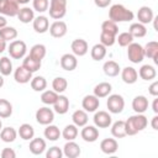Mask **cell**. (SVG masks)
<instances>
[{
  "mask_svg": "<svg viewBox=\"0 0 158 158\" xmlns=\"http://www.w3.org/2000/svg\"><path fill=\"white\" fill-rule=\"evenodd\" d=\"M148 125V120L143 114H136L133 116H130L125 121V127H126V135L127 136H133L141 131H143Z\"/></svg>",
  "mask_w": 158,
  "mask_h": 158,
  "instance_id": "1",
  "label": "cell"
},
{
  "mask_svg": "<svg viewBox=\"0 0 158 158\" xmlns=\"http://www.w3.org/2000/svg\"><path fill=\"white\" fill-rule=\"evenodd\" d=\"M135 14L121 4H115L109 9V19L114 22H128L132 21Z\"/></svg>",
  "mask_w": 158,
  "mask_h": 158,
  "instance_id": "2",
  "label": "cell"
},
{
  "mask_svg": "<svg viewBox=\"0 0 158 158\" xmlns=\"http://www.w3.org/2000/svg\"><path fill=\"white\" fill-rule=\"evenodd\" d=\"M48 7L49 16L54 20H60L67 14V0H51Z\"/></svg>",
  "mask_w": 158,
  "mask_h": 158,
  "instance_id": "3",
  "label": "cell"
},
{
  "mask_svg": "<svg viewBox=\"0 0 158 158\" xmlns=\"http://www.w3.org/2000/svg\"><path fill=\"white\" fill-rule=\"evenodd\" d=\"M7 51H9V54L11 58L14 59H21L25 57L26 54V51H27V47H26V43L21 40H15L12 42H10L9 47H7Z\"/></svg>",
  "mask_w": 158,
  "mask_h": 158,
  "instance_id": "4",
  "label": "cell"
},
{
  "mask_svg": "<svg viewBox=\"0 0 158 158\" xmlns=\"http://www.w3.org/2000/svg\"><path fill=\"white\" fill-rule=\"evenodd\" d=\"M127 57L128 59L135 63V64H138L143 60L144 58V51H143V47L139 44V43H136V42H132L127 46Z\"/></svg>",
  "mask_w": 158,
  "mask_h": 158,
  "instance_id": "5",
  "label": "cell"
},
{
  "mask_svg": "<svg viewBox=\"0 0 158 158\" xmlns=\"http://www.w3.org/2000/svg\"><path fill=\"white\" fill-rule=\"evenodd\" d=\"M106 106L111 114H120V112H122V110L125 107V100L121 95L112 94V95H109Z\"/></svg>",
  "mask_w": 158,
  "mask_h": 158,
  "instance_id": "6",
  "label": "cell"
},
{
  "mask_svg": "<svg viewBox=\"0 0 158 158\" xmlns=\"http://www.w3.org/2000/svg\"><path fill=\"white\" fill-rule=\"evenodd\" d=\"M20 10V5L15 0H0V15L16 16Z\"/></svg>",
  "mask_w": 158,
  "mask_h": 158,
  "instance_id": "7",
  "label": "cell"
},
{
  "mask_svg": "<svg viewBox=\"0 0 158 158\" xmlns=\"http://www.w3.org/2000/svg\"><path fill=\"white\" fill-rule=\"evenodd\" d=\"M54 120V112L52 109L49 107H40L37 111H36V121L40 123V125H49L52 123Z\"/></svg>",
  "mask_w": 158,
  "mask_h": 158,
  "instance_id": "8",
  "label": "cell"
},
{
  "mask_svg": "<svg viewBox=\"0 0 158 158\" xmlns=\"http://www.w3.org/2000/svg\"><path fill=\"white\" fill-rule=\"evenodd\" d=\"M93 120H94V125L96 127H99V128H107V127H110L111 121H112L111 115L109 112H106V111H102V110L101 111H96Z\"/></svg>",
  "mask_w": 158,
  "mask_h": 158,
  "instance_id": "9",
  "label": "cell"
},
{
  "mask_svg": "<svg viewBox=\"0 0 158 158\" xmlns=\"http://www.w3.org/2000/svg\"><path fill=\"white\" fill-rule=\"evenodd\" d=\"M68 31V27H67V23L64 21H60V20H57L54 21L51 26H49V33L52 37L54 38H62L63 36H65Z\"/></svg>",
  "mask_w": 158,
  "mask_h": 158,
  "instance_id": "10",
  "label": "cell"
},
{
  "mask_svg": "<svg viewBox=\"0 0 158 158\" xmlns=\"http://www.w3.org/2000/svg\"><path fill=\"white\" fill-rule=\"evenodd\" d=\"M72 52L75 57H83L88 53L89 51V46H88V42L83 38H77L72 42Z\"/></svg>",
  "mask_w": 158,
  "mask_h": 158,
  "instance_id": "11",
  "label": "cell"
},
{
  "mask_svg": "<svg viewBox=\"0 0 158 158\" xmlns=\"http://www.w3.org/2000/svg\"><path fill=\"white\" fill-rule=\"evenodd\" d=\"M80 136H81V138L85 142L93 143V142H95L99 138V130L96 128V126H91V125L88 126V125H85V126H83Z\"/></svg>",
  "mask_w": 158,
  "mask_h": 158,
  "instance_id": "12",
  "label": "cell"
},
{
  "mask_svg": "<svg viewBox=\"0 0 158 158\" xmlns=\"http://www.w3.org/2000/svg\"><path fill=\"white\" fill-rule=\"evenodd\" d=\"M78 65V59L74 54H70V53H65L60 57V67L62 69L67 70V72H72L77 68Z\"/></svg>",
  "mask_w": 158,
  "mask_h": 158,
  "instance_id": "13",
  "label": "cell"
},
{
  "mask_svg": "<svg viewBox=\"0 0 158 158\" xmlns=\"http://www.w3.org/2000/svg\"><path fill=\"white\" fill-rule=\"evenodd\" d=\"M14 79L16 83L19 84H26V83H30L31 79H32V73L30 70H27L25 67H17L15 69V73H14Z\"/></svg>",
  "mask_w": 158,
  "mask_h": 158,
  "instance_id": "14",
  "label": "cell"
},
{
  "mask_svg": "<svg viewBox=\"0 0 158 158\" xmlns=\"http://www.w3.org/2000/svg\"><path fill=\"white\" fill-rule=\"evenodd\" d=\"M100 100L95 95H86L81 101V106L86 112H95L99 109Z\"/></svg>",
  "mask_w": 158,
  "mask_h": 158,
  "instance_id": "15",
  "label": "cell"
},
{
  "mask_svg": "<svg viewBox=\"0 0 158 158\" xmlns=\"http://www.w3.org/2000/svg\"><path fill=\"white\" fill-rule=\"evenodd\" d=\"M137 19H138V22H141L143 25L152 22L154 19L153 10L149 6H141L138 9V12H137Z\"/></svg>",
  "mask_w": 158,
  "mask_h": 158,
  "instance_id": "16",
  "label": "cell"
},
{
  "mask_svg": "<svg viewBox=\"0 0 158 158\" xmlns=\"http://www.w3.org/2000/svg\"><path fill=\"white\" fill-rule=\"evenodd\" d=\"M80 153H81V149L79 144L75 143L74 141H68L63 147V154L67 158H77L80 156Z\"/></svg>",
  "mask_w": 158,
  "mask_h": 158,
  "instance_id": "17",
  "label": "cell"
},
{
  "mask_svg": "<svg viewBox=\"0 0 158 158\" xmlns=\"http://www.w3.org/2000/svg\"><path fill=\"white\" fill-rule=\"evenodd\" d=\"M132 109L136 114H143L148 109V99L144 95H137L132 100Z\"/></svg>",
  "mask_w": 158,
  "mask_h": 158,
  "instance_id": "18",
  "label": "cell"
},
{
  "mask_svg": "<svg viewBox=\"0 0 158 158\" xmlns=\"http://www.w3.org/2000/svg\"><path fill=\"white\" fill-rule=\"evenodd\" d=\"M53 109L59 115L67 114L69 110V99L65 95H58V99L53 104Z\"/></svg>",
  "mask_w": 158,
  "mask_h": 158,
  "instance_id": "19",
  "label": "cell"
},
{
  "mask_svg": "<svg viewBox=\"0 0 158 158\" xmlns=\"http://www.w3.org/2000/svg\"><path fill=\"white\" fill-rule=\"evenodd\" d=\"M100 149L105 154H114L118 149V143L115 138H105L100 143Z\"/></svg>",
  "mask_w": 158,
  "mask_h": 158,
  "instance_id": "20",
  "label": "cell"
},
{
  "mask_svg": "<svg viewBox=\"0 0 158 158\" xmlns=\"http://www.w3.org/2000/svg\"><path fill=\"white\" fill-rule=\"evenodd\" d=\"M121 78L126 84H135L138 79V73L132 67H125L121 70Z\"/></svg>",
  "mask_w": 158,
  "mask_h": 158,
  "instance_id": "21",
  "label": "cell"
},
{
  "mask_svg": "<svg viewBox=\"0 0 158 158\" xmlns=\"http://www.w3.org/2000/svg\"><path fill=\"white\" fill-rule=\"evenodd\" d=\"M28 148H30V152H31L32 154L40 156V154H42V153L46 151V141H44L43 138H40V137L32 138L31 142H30Z\"/></svg>",
  "mask_w": 158,
  "mask_h": 158,
  "instance_id": "22",
  "label": "cell"
},
{
  "mask_svg": "<svg viewBox=\"0 0 158 158\" xmlns=\"http://www.w3.org/2000/svg\"><path fill=\"white\" fill-rule=\"evenodd\" d=\"M33 30L37 32V33H44L48 31L49 28V21L46 16L41 15V16H37L33 19Z\"/></svg>",
  "mask_w": 158,
  "mask_h": 158,
  "instance_id": "23",
  "label": "cell"
},
{
  "mask_svg": "<svg viewBox=\"0 0 158 158\" xmlns=\"http://www.w3.org/2000/svg\"><path fill=\"white\" fill-rule=\"evenodd\" d=\"M143 51H144V57L147 58H151L154 60V63H158V43L156 41H149L144 47H143Z\"/></svg>",
  "mask_w": 158,
  "mask_h": 158,
  "instance_id": "24",
  "label": "cell"
},
{
  "mask_svg": "<svg viewBox=\"0 0 158 158\" xmlns=\"http://www.w3.org/2000/svg\"><path fill=\"white\" fill-rule=\"evenodd\" d=\"M111 90H112L111 84L107 83V81H102V83H99L98 85H95V88H94V95L96 98H99V99L106 98V96L110 95Z\"/></svg>",
  "mask_w": 158,
  "mask_h": 158,
  "instance_id": "25",
  "label": "cell"
},
{
  "mask_svg": "<svg viewBox=\"0 0 158 158\" xmlns=\"http://www.w3.org/2000/svg\"><path fill=\"white\" fill-rule=\"evenodd\" d=\"M138 75L143 79V80H153L154 78H156V75H157V70H156V68L153 67V65H151V64H144V65H142L141 68H139V70H138Z\"/></svg>",
  "mask_w": 158,
  "mask_h": 158,
  "instance_id": "26",
  "label": "cell"
},
{
  "mask_svg": "<svg viewBox=\"0 0 158 158\" xmlns=\"http://www.w3.org/2000/svg\"><path fill=\"white\" fill-rule=\"evenodd\" d=\"M102 70H104L105 75H107V77H116L121 72V68H120L118 63H116L115 60H107L104 63Z\"/></svg>",
  "mask_w": 158,
  "mask_h": 158,
  "instance_id": "27",
  "label": "cell"
},
{
  "mask_svg": "<svg viewBox=\"0 0 158 158\" xmlns=\"http://www.w3.org/2000/svg\"><path fill=\"white\" fill-rule=\"evenodd\" d=\"M72 120H73V123L77 126V127H83L88 123V114L85 110H77L73 112L72 115Z\"/></svg>",
  "mask_w": 158,
  "mask_h": 158,
  "instance_id": "28",
  "label": "cell"
},
{
  "mask_svg": "<svg viewBox=\"0 0 158 158\" xmlns=\"http://www.w3.org/2000/svg\"><path fill=\"white\" fill-rule=\"evenodd\" d=\"M128 32L131 33V36L135 38H142V37H144L146 35H147V28H146V26L143 25V23H141V22H135V23H132L131 26H130V28H128Z\"/></svg>",
  "mask_w": 158,
  "mask_h": 158,
  "instance_id": "29",
  "label": "cell"
},
{
  "mask_svg": "<svg viewBox=\"0 0 158 158\" xmlns=\"http://www.w3.org/2000/svg\"><path fill=\"white\" fill-rule=\"evenodd\" d=\"M35 10H32V9H30V7H27V6H25V7H22V9H20L19 10V12H17V17H19V20L22 22V23H30L31 21H33V19H35V12H33Z\"/></svg>",
  "mask_w": 158,
  "mask_h": 158,
  "instance_id": "30",
  "label": "cell"
},
{
  "mask_svg": "<svg viewBox=\"0 0 158 158\" xmlns=\"http://www.w3.org/2000/svg\"><path fill=\"white\" fill-rule=\"evenodd\" d=\"M22 67H25L31 73H35L41 68V60H38V59H36V58H33L28 54V56L25 57V59L22 62Z\"/></svg>",
  "mask_w": 158,
  "mask_h": 158,
  "instance_id": "31",
  "label": "cell"
},
{
  "mask_svg": "<svg viewBox=\"0 0 158 158\" xmlns=\"http://www.w3.org/2000/svg\"><path fill=\"white\" fill-rule=\"evenodd\" d=\"M111 133L115 138H123L126 135V127H125V121L118 120L112 123L111 126Z\"/></svg>",
  "mask_w": 158,
  "mask_h": 158,
  "instance_id": "32",
  "label": "cell"
},
{
  "mask_svg": "<svg viewBox=\"0 0 158 158\" xmlns=\"http://www.w3.org/2000/svg\"><path fill=\"white\" fill-rule=\"evenodd\" d=\"M19 136L25 139V141H30L35 136V128L30 125V123H22L20 127H19V131H17Z\"/></svg>",
  "mask_w": 158,
  "mask_h": 158,
  "instance_id": "33",
  "label": "cell"
},
{
  "mask_svg": "<svg viewBox=\"0 0 158 158\" xmlns=\"http://www.w3.org/2000/svg\"><path fill=\"white\" fill-rule=\"evenodd\" d=\"M16 137H17V132L14 127L9 126L5 128H1V131H0V138H1V141L6 142V143L14 142L16 139Z\"/></svg>",
  "mask_w": 158,
  "mask_h": 158,
  "instance_id": "34",
  "label": "cell"
},
{
  "mask_svg": "<svg viewBox=\"0 0 158 158\" xmlns=\"http://www.w3.org/2000/svg\"><path fill=\"white\" fill-rule=\"evenodd\" d=\"M62 132L59 131V128L56 126V125H47V127L44 128V137L48 139V141H57L59 139Z\"/></svg>",
  "mask_w": 158,
  "mask_h": 158,
  "instance_id": "35",
  "label": "cell"
},
{
  "mask_svg": "<svg viewBox=\"0 0 158 158\" xmlns=\"http://www.w3.org/2000/svg\"><path fill=\"white\" fill-rule=\"evenodd\" d=\"M17 37V30L15 27L11 26H5L2 28H0V38L4 40L5 42L7 41H12Z\"/></svg>",
  "mask_w": 158,
  "mask_h": 158,
  "instance_id": "36",
  "label": "cell"
},
{
  "mask_svg": "<svg viewBox=\"0 0 158 158\" xmlns=\"http://www.w3.org/2000/svg\"><path fill=\"white\" fill-rule=\"evenodd\" d=\"M46 53H47L46 46L41 44V43H37V44L32 46L31 49H30V56L36 58V59H38V60H42L46 57Z\"/></svg>",
  "mask_w": 158,
  "mask_h": 158,
  "instance_id": "37",
  "label": "cell"
},
{
  "mask_svg": "<svg viewBox=\"0 0 158 158\" xmlns=\"http://www.w3.org/2000/svg\"><path fill=\"white\" fill-rule=\"evenodd\" d=\"M90 54H91V58L94 60H101L106 56V47L101 43H96V44L93 46Z\"/></svg>",
  "mask_w": 158,
  "mask_h": 158,
  "instance_id": "38",
  "label": "cell"
},
{
  "mask_svg": "<svg viewBox=\"0 0 158 158\" xmlns=\"http://www.w3.org/2000/svg\"><path fill=\"white\" fill-rule=\"evenodd\" d=\"M67 86H68V81H67V79L63 78V77H57V78H54L53 81H52V88H53V90H54L56 93H58V94L64 93V91L67 90Z\"/></svg>",
  "mask_w": 158,
  "mask_h": 158,
  "instance_id": "39",
  "label": "cell"
},
{
  "mask_svg": "<svg viewBox=\"0 0 158 158\" xmlns=\"http://www.w3.org/2000/svg\"><path fill=\"white\" fill-rule=\"evenodd\" d=\"M58 93H56L54 90H43L42 95H41V101L46 105H53L56 102V100L58 99Z\"/></svg>",
  "mask_w": 158,
  "mask_h": 158,
  "instance_id": "40",
  "label": "cell"
},
{
  "mask_svg": "<svg viewBox=\"0 0 158 158\" xmlns=\"http://www.w3.org/2000/svg\"><path fill=\"white\" fill-rule=\"evenodd\" d=\"M62 136L64 139L67 141H74L78 136V127L73 123V125H67L62 132Z\"/></svg>",
  "mask_w": 158,
  "mask_h": 158,
  "instance_id": "41",
  "label": "cell"
},
{
  "mask_svg": "<svg viewBox=\"0 0 158 158\" xmlns=\"http://www.w3.org/2000/svg\"><path fill=\"white\" fill-rule=\"evenodd\" d=\"M12 114V105L6 99H0V118H7Z\"/></svg>",
  "mask_w": 158,
  "mask_h": 158,
  "instance_id": "42",
  "label": "cell"
},
{
  "mask_svg": "<svg viewBox=\"0 0 158 158\" xmlns=\"http://www.w3.org/2000/svg\"><path fill=\"white\" fill-rule=\"evenodd\" d=\"M101 32L117 36V33H118V27H117L116 22H114V21H111V20H106V21H104V22L101 23Z\"/></svg>",
  "mask_w": 158,
  "mask_h": 158,
  "instance_id": "43",
  "label": "cell"
},
{
  "mask_svg": "<svg viewBox=\"0 0 158 158\" xmlns=\"http://www.w3.org/2000/svg\"><path fill=\"white\" fill-rule=\"evenodd\" d=\"M30 83H31V88L35 91H43L47 88V80L43 77H41V75L32 78Z\"/></svg>",
  "mask_w": 158,
  "mask_h": 158,
  "instance_id": "44",
  "label": "cell"
},
{
  "mask_svg": "<svg viewBox=\"0 0 158 158\" xmlns=\"http://www.w3.org/2000/svg\"><path fill=\"white\" fill-rule=\"evenodd\" d=\"M12 72V63L9 57H1L0 58V73L6 77L10 75Z\"/></svg>",
  "mask_w": 158,
  "mask_h": 158,
  "instance_id": "45",
  "label": "cell"
},
{
  "mask_svg": "<svg viewBox=\"0 0 158 158\" xmlns=\"http://www.w3.org/2000/svg\"><path fill=\"white\" fill-rule=\"evenodd\" d=\"M116 41H117V43H118L121 47H127L130 43L133 42V37L131 36L130 32H121V33L116 37Z\"/></svg>",
  "mask_w": 158,
  "mask_h": 158,
  "instance_id": "46",
  "label": "cell"
},
{
  "mask_svg": "<svg viewBox=\"0 0 158 158\" xmlns=\"http://www.w3.org/2000/svg\"><path fill=\"white\" fill-rule=\"evenodd\" d=\"M115 42H116V36L110 35V33H105V32L100 33V43L104 44L106 48L114 46Z\"/></svg>",
  "mask_w": 158,
  "mask_h": 158,
  "instance_id": "47",
  "label": "cell"
},
{
  "mask_svg": "<svg viewBox=\"0 0 158 158\" xmlns=\"http://www.w3.org/2000/svg\"><path fill=\"white\" fill-rule=\"evenodd\" d=\"M32 6L38 12H44L48 10L49 1L48 0H32Z\"/></svg>",
  "mask_w": 158,
  "mask_h": 158,
  "instance_id": "48",
  "label": "cell"
},
{
  "mask_svg": "<svg viewBox=\"0 0 158 158\" xmlns=\"http://www.w3.org/2000/svg\"><path fill=\"white\" fill-rule=\"evenodd\" d=\"M62 156H63V151L57 146L51 147L46 153L47 158H62Z\"/></svg>",
  "mask_w": 158,
  "mask_h": 158,
  "instance_id": "49",
  "label": "cell"
},
{
  "mask_svg": "<svg viewBox=\"0 0 158 158\" xmlns=\"http://www.w3.org/2000/svg\"><path fill=\"white\" fill-rule=\"evenodd\" d=\"M1 157L2 158H15L16 157V153L12 148H4L1 151Z\"/></svg>",
  "mask_w": 158,
  "mask_h": 158,
  "instance_id": "50",
  "label": "cell"
},
{
  "mask_svg": "<svg viewBox=\"0 0 158 158\" xmlns=\"http://www.w3.org/2000/svg\"><path fill=\"white\" fill-rule=\"evenodd\" d=\"M148 91H149L151 95H153V96H158V81H157V80L153 81V83L149 85Z\"/></svg>",
  "mask_w": 158,
  "mask_h": 158,
  "instance_id": "51",
  "label": "cell"
},
{
  "mask_svg": "<svg viewBox=\"0 0 158 158\" xmlns=\"http://www.w3.org/2000/svg\"><path fill=\"white\" fill-rule=\"evenodd\" d=\"M94 2H95V5L98 6V7H107L110 4H111V0H94Z\"/></svg>",
  "mask_w": 158,
  "mask_h": 158,
  "instance_id": "52",
  "label": "cell"
},
{
  "mask_svg": "<svg viewBox=\"0 0 158 158\" xmlns=\"http://www.w3.org/2000/svg\"><path fill=\"white\" fill-rule=\"evenodd\" d=\"M151 126H152V128H153V130H156V131L158 130V116H157V115H156V116L152 118Z\"/></svg>",
  "mask_w": 158,
  "mask_h": 158,
  "instance_id": "53",
  "label": "cell"
},
{
  "mask_svg": "<svg viewBox=\"0 0 158 158\" xmlns=\"http://www.w3.org/2000/svg\"><path fill=\"white\" fill-rule=\"evenodd\" d=\"M152 110L154 114H158V99H154V101L152 104Z\"/></svg>",
  "mask_w": 158,
  "mask_h": 158,
  "instance_id": "54",
  "label": "cell"
},
{
  "mask_svg": "<svg viewBox=\"0 0 158 158\" xmlns=\"http://www.w3.org/2000/svg\"><path fill=\"white\" fill-rule=\"evenodd\" d=\"M5 49H6V42L0 38V53H2Z\"/></svg>",
  "mask_w": 158,
  "mask_h": 158,
  "instance_id": "55",
  "label": "cell"
},
{
  "mask_svg": "<svg viewBox=\"0 0 158 158\" xmlns=\"http://www.w3.org/2000/svg\"><path fill=\"white\" fill-rule=\"evenodd\" d=\"M5 26H6V19L2 15H0V28H2Z\"/></svg>",
  "mask_w": 158,
  "mask_h": 158,
  "instance_id": "56",
  "label": "cell"
},
{
  "mask_svg": "<svg viewBox=\"0 0 158 158\" xmlns=\"http://www.w3.org/2000/svg\"><path fill=\"white\" fill-rule=\"evenodd\" d=\"M19 5H26V4H28L31 0H15Z\"/></svg>",
  "mask_w": 158,
  "mask_h": 158,
  "instance_id": "57",
  "label": "cell"
},
{
  "mask_svg": "<svg viewBox=\"0 0 158 158\" xmlns=\"http://www.w3.org/2000/svg\"><path fill=\"white\" fill-rule=\"evenodd\" d=\"M4 85V75L0 73V88Z\"/></svg>",
  "mask_w": 158,
  "mask_h": 158,
  "instance_id": "58",
  "label": "cell"
},
{
  "mask_svg": "<svg viewBox=\"0 0 158 158\" xmlns=\"http://www.w3.org/2000/svg\"><path fill=\"white\" fill-rule=\"evenodd\" d=\"M1 128H2V121L0 120V131H1Z\"/></svg>",
  "mask_w": 158,
  "mask_h": 158,
  "instance_id": "59",
  "label": "cell"
}]
</instances>
